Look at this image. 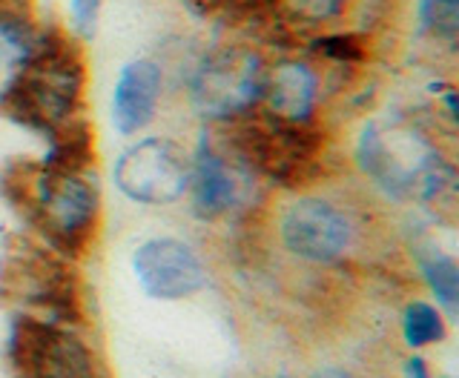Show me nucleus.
Masks as SVG:
<instances>
[{"label":"nucleus","instance_id":"nucleus-1","mask_svg":"<svg viewBox=\"0 0 459 378\" xmlns=\"http://www.w3.org/2000/svg\"><path fill=\"white\" fill-rule=\"evenodd\" d=\"M0 189L49 250L78 261L95 246L104 198L95 176L92 129L49 143L40 161L6 167Z\"/></svg>","mask_w":459,"mask_h":378},{"label":"nucleus","instance_id":"nucleus-2","mask_svg":"<svg viewBox=\"0 0 459 378\" xmlns=\"http://www.w3.org/2000/svg\"><path fill=\"white\" fill-rule=\"evenodd\" d=\"M86 90V47L64 26L47 23L35 49L0 83V115L52 143L90 126Z\"/></svg>","mask_w":459,"mask_h":378},{"label":"nucleus","instance_id":"nucleus-3","mask_svg":"<svg viewBox=\"0 0 459 378\" xmlns=\"http://www.w3.org/2000/svg\"><path fill=\"white\" fill-rule=\"evenodd\" d=\"M353 161L385 198L416 201L430 210H451L456 201V169L445 158L434 129L416 115H373L359 126Z\"/></svg>","mask_w":459,"mask_h":378},{"label":"nucleus","instance_id":"nucleus-4","mask_svg":"<svg viewBox=\"0 0 459 378\" xmlns=\"http://www.w3.org/2000/svg\"><path fill=\"white\" fill-rule=\"evenodd\" d=\"M365 221L339 198L313 189H293L273 221L279 250L310 270L344 267L365 244Z\"/></svg>","mask_w":459,"mask_h":378},{"label":"nucleus","instance_id":"nucleus-5","mask_svg":"<svg viewBox=\"0 0 459 378\" xmlns=\"http://www.w3.org/2000/svg\"><path fill=\"white\" fill-rule=\"evenodd\" d=\"M270 52L250 38L219 40L186 69V100L212 126L253 115L262 100Z\"/></svg>","mask_w":459,"mask_h":378},{"label":"nucleus","instance_id":"nucleus-6","mask_svg":"<svg viewBox=\"0 0 459 378\" xmlns=\"http://www.w3.org/2000/svg\"><path fill=\"white\" fill-rule=\"evenodd\" d=\"M353 78L356 72L327 66L305 49L287 47L276 55L270 52L255 112L296 126H319L327 100L342 95Z\"/></svg>","mask_w":459,"mask_h":378},{"label":"nucleus","instance_id":"nucleus-7","mask_svg":"<svg viewBox=\"0 0 459 378\" xmlns=\"http://www.w3.org/2000/svg\"><path fill=\"white\" fill-rule=\"evenodd\" d=\"M4 296L12 298L26 315L55 318L78 324L81 318V281L72 261L49 250L47 244H21L9 250L0 270Z\"/></svg>","mask_w":459,"mask_h":378},{"label":"nucleus","instance_id":"nucleus-8","mask_svg":"<svg viewBox=\"0 0 459 378\" xmlns=\"http://www.w3.org/2000/svg\"><path fill=\"white\" fill-rule=\"evenodd\" d=\"M14 378H104V365L78 324L21 313L9 336Z\"/></svg>","mask_w":459,"mask_h":378},{"label":"nucleus","instance_id":"nucleus-9","mask_svg":"<svg viewBox=\"0 0 459 378\" xmlns=\"http://www.w3.org/2000/svg\"><path fill=\"white\" fill-rule=\"evenodd\" d=\"M115 189L141 207H172L190 189V152L167 135L133 141L115 158Z\"/></svg>","mask_w":459,"mask_h":378},{"label":"nucleus","instance_id":"nucleus-10","mask_svg":"<svg viewBox=\"0 0 459 378\" xmlns=\"http://www.w3.org/2000/svg\"><path fill=\"white\" fill-rule=\"evenodd\" d=\"M262 184L238 161L236 152L215 135L204 133L190 155V198L193 215L204 224L230 221L253 207V193Z\"/></svg>","mask_w":459,"mask_h":378},{"label":"nucleus","instance_id":"nucleus-11","mask_svg":"<svg viewBox=\"0 0 459 378\" xmlns=\"http://www.w3.org/2000/svg\"><path fill=\"white\" fill-rule=\"evenodd\" d=\"M133 275L143 296L155 301H184L210 287L204 255L178 236L143 238L133 250Z\"/></svg>","mask_w":459,"mask_h":378},{"label":"nucleus","instance_id":"nucleus-12","mask_svg":"<svg viewBox=\"0 0 459 378\" xmlns=\"http://www.w3.org/2000/svg\"><path fill=\"white\" fill-rule=\"evenodd\" d=\"M167 66L155 55H135L121 64L109 92V121L115 133L133 138L147 133L164 104Z\"/></svg>","mask_w":459,"mask_h":378},{"label":"nucleus","instance_id":"nucleus-13","mask_svg":"<svg viewBox=\"0 0 459 378\" xmlns=\"http://www.w3.org/2000/svg\"><path fill=\"white\" fill-rule=\"evenodd\" d=\"M353 9L356 0H267L270 26L299 40L348 26Z\"/></svg>","mask_w":459,"mask_h":378},{"label":"nucleus","instance_id":"nucleus-14","mask_svg":"<svg viewBox=\"0 0 459 378\" xmlns=\"http://www.w3.org/2000/svg\"><path fill=\"white\" fill-rule=\"evenodd\" d=\"M416 38L430 49L456 52L459 40V0H413Z\"/></svg>","mask_w":459,"mask_h":378},{"label":"nucleus","instance_id":"nucleus-15","mask_svg":"<svg viewBox=\"0 0 459 378\" xmlns=\"http://www.w3.org/2000/svg\"><path fill=\"white\" fill-rule=\"evenodd\" d=\"M420 261V272L422 281L428 284L430 296L437 298V307L448 315L456 318L459 313V264L451 253H442L439 246H428V250H420L416 255Z\"/></svg>","mask_w":459,"mask_h":378},{"label":"nucleus","instance_id":"nucleus-16","mask_svg":"<svg viewBox=\"0 0 459 378\" xmlns=\"http://www.w3.org/2000/svg\"><path fill=\"white\" fill-rule=\"evenodd\" d=\"M445 336H448V315L437 304L425 298H413L405 304V310H402V339L411 350L439 344Z\"/></svg>","mask_w":459,"mask_h":378},{"label":"nucleus","instance_id":"nucleus-17","mask_svg":"<svg viewBox=\"0 0 459 378\" xmlns=\"http://www.w3.org/2000/svg\"><path fill=\"white\" fill-rule=\"evenodd\" d=\"M100 14H104V0H66V32L81 43L95 40Z\"/></svg>","mask_w":459,"mask_h":378},{"label":"nucleus","instance_id":"nucleus-18","mask_svg":"<svg viewBox=\"0 0 459 378\" xmlns=\"http://www.w3.org/2000/svg\"><path fill=\"white\" fill-rule=\"evenodd\" d=\"M193 4H201L207 9H244L253 14H262V18H270L267 14V0H193Z\"/></svg>","mask_w":459,"mask_h":378},{"label":"nucleus","instance_id":"nucleus-19","mask_svg":"<svg viewBox=\"0 0 459 378\" xmlns=\"http://www.w3.org/2000/svg\"><path fill=\"white\" fill-rule=\"evenodd\" d=\"M405 378H428V367L422 358H411L405 365Z\"/></svg>","mask_w":459,"mask_h":378},{"label":"nucleus","instance_id":"nucleus-20","mask_svg":"<svg viewBox=\"0 0 459 378\" xmlns=\"http://www.w3.org/2000/svg\"><path fill=\"white\" fill-rule=\"evenodd\" d=\"M313 378H356V375L348 373V370H342V367H325L319 373H313Z\"/></svg>","mask_w":459,"mask_h":378},{"label":"nucleus","instance_id":"nucleus-21","mask_svg":"<svg viewBox=\"0 0 459 378\" xmlns=\"http://www.w3.org/2000/svg\"><path fill=\"white\" fill-rule=\"evenodd\" d=\"M279 378H287V375H279Z\"/></svg>","mask_w":459,"mask_h":378}]
</instances>
